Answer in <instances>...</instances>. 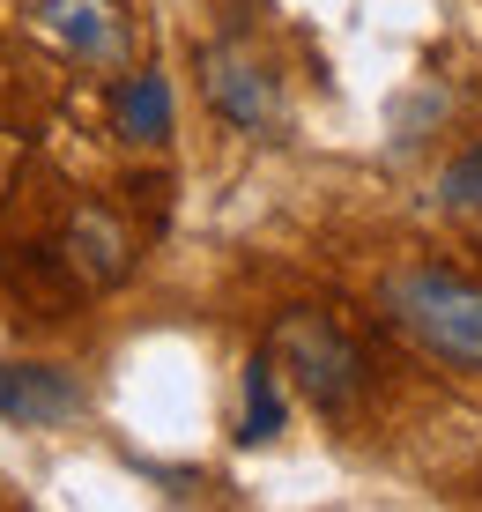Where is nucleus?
Segmentation results:
<instances>
[{
  "label": "nucleus",
  "instance_id": "obj_2",
  "mask_svg": "<svg viewBox=\"0 0 482 512\" xmlns=\"http://www.w3.org/2000/svg\"><path fill=\"white\" fill-rule=\"evenodd\" d=\"M267 349H275L282 379L327 416H342L356 401V386H364V349H356L327 312H282L275 334H267Z\"/></svg>",
  "mask_w": 482,
  "mask_h": 512
},
{
  "label": "nucleus",
  "instance_id": "obj_1",
  "mask_svg": "<svg viewBox=\"0 0 482 512\" xmlns=\"http://www.w3.org/2000/svg\"><path fill=\"white\" fill-rule=\"evenodd\" d=\"M379 312L438 364L482 372V282L453 268H394L379 282Z\"/></svg>",
  "mask_w": 482,
  "mask_h": 512
},
{
  "label": "nucleus",
  "instance_id": "obj_9",
  "mask_svg": "<svg viewBox=\"0 0 482 512\" xmlns=\"http://www.w3.org/2000/svg\"><path fill=\"white\" fill-rule=\"evenodd\" d=\"M445 201H453V208H475V201H482V149L460 156V164L445 171Z\"/></svg>",
  "mask_w": 482,
  "mask_h": 512
},
{
  "label": "nucleus",
  "instance_id": "obj_5",
  "mask_svg": "<svg viewBox=\"0 0 482 512\" xmlns=\"http://www.w3.org/2000/svg\"><path fill=\"white\" fill-rule=\"evenodd\" d=\"M60 260H67V275H75V282H89V290H112V282L134 275V238L119 231V216L82 208V216L67 223V238H60Z\"/></svg>",
  "mask_w": 482,
  "mask_h": 512
},
{
  "label": "nucleus",
  "instance_id": "obj_6",
  "mask_svg": "<svg viewBox=\"0 0 482 512\" xmlns=\"http://www.w3.org/2000/svg\"><path fill=\"white\" fill-rule=\"evenodd\" d=\"M38 15L75 60H119V8L112 0H38Z\"/></svg>",
  "mask_w": 482,
  "mask_h": 512
},
{
  "label": "nucleus",
  "instance_id": "obj_4",
  "mask_svg": "<svg viewBox=\"0 0 482 512\" xmlns=\"http://www.w3.org/2000/svg\"><path fill=\"white\" fill-rule=\"evenodd\" d=\"M82 409H89V394L75 372H60V364H0V416L8 423L45 431V423H67Z\"/></svg>",
  "mask_w": 482,
  "mask_h": 512
},
{
  "label": "nucleus",
  "instance_id": "obj_8",
  "mask_svg": "<svg viewBox=\"0 0 482 512\" xmlns=\"http://www.w3.org/2000/svg\"><path fill=\"white\" fill-rule=\"evenodd\" d=\"M275 431H282V364H275V349H260V357L245 364V416H238V438H245V446H267Z\"/></svg>",
  "mask_w": 482,
  "mask_h": 512
},
{
  "label": "nucleus",
  "instance_id": "obj_3",
  "mask_svg": "<svg viewBox=\"0 0 482 512\" xmlns=\"http://www.w3.org/2000/svg\"><path fill=\"white\" fill-rule=\"evenodd\" d=\"M201 97H208V112H216L223 127H238V134H253V141L290 127L275 67H267L253 45H238V38L201 45Z\"/></svg>",
  "mask_w": 482,
  "mask_h": 512
},
{
  "label": "nucleus",
  "instance_id": "obj_7",
  "mask_svg": "<svg viewBox=\"0 0 482 512\" xmlns=\"http://www.w3.org/2000/svg\"><path fill=\"white\" fill-rule=\"evenodd\" d=\"M112 112H119V134H127V141H164L171 134V82L156 75V67H149V75H127Z\"/></svg>",
  "mask_w": 482,
  "mask_h": 512
}]
</instances>
